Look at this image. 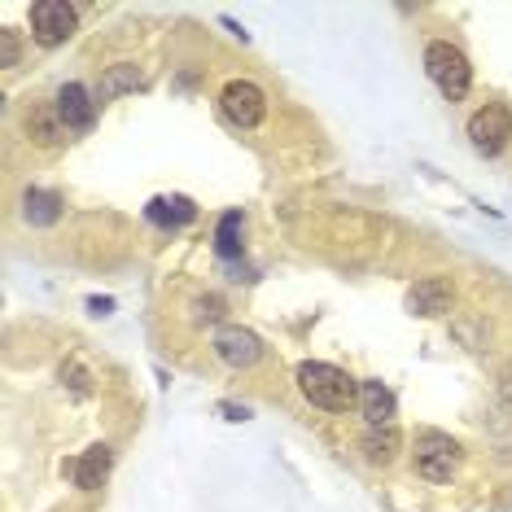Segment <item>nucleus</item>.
I'll return each instance as SVG.
<instances>
[{"mask_svg":"<svg viewBox=\"0 0 512 512\" xmlns=\"http://www.w3.org/2000/svg\"><path fill=\"white\" fill-rule=\"evenodd\" d=\"M298 390L307 394V403L324 407V412H346V407L359 403L355 377L337 364H298Z\"/></svg>","mask_w":512,"mask_h":512,"instance_id":"1","label":"nucleus"},{"mask_svg":"<svg viewBox=\"0 0 512 512\" xmlns=\"http://www.w3.org/2000/svg\"><path fill=\"white\" fill-rule=\"evenodd\" d=\"M425 75L438 84V92L447 101H464L469 97V84H473V66L451 40H434L425 44Z\"/></svg>","mask_w":512,"mask_h":512,"instance_id":"2","label":"nucleus"},{"mask_svg":"<svg viewBox=\"0 0 512 512\" xmlns=\"http://www.w3.org/2000/svg\"><path fill=\"white\" fill-rule=\"evenodd\" d=\"M460 469V447L442 429H421L416 434V473L425 482H451Z\"/></svg>","mask_w":512,"mask_h":512,"instance_id":"3","label":"nucleus"},{"mask_svg":"<svg viewBox=\"0 0 512 512\" xmlns=\"http://www.w3.org/2000/svg\"><path fill=\"white\" fill-rule=\"evenodd\" d=\"M512 141V110L504 106V101H486L482 110H473L469 119V145L477 149L482 158H495L504 154Z\"/></svg>","mask_w":512,"mask_h":512,"instance_id":"4","label":"nucleus"},{"mask_svg":"<svg viewBox=\"0 0 512 512\" xmlns=\"http://www.w3.org/2000/svg\"><path fill=\"white\" fill-rule=\"evenodd\" d=\"M75 27H79V14L66 0H36L31 5V31H36V44H44V49L66 44L75 36Z\"/></svg>","mask_w":512,"mask_h":512,"instance_id":"5","label":"nucleus"},{"mask_svg":"<svg viewBox=\"0 0 512 512\" xmlns=\"http://www.w3.org/2000/svg\"><path fill=\"white\" fill-rule=\"evenodd\" d=\"M219 106L237 127H259L263 114H267V97L259 84H250V79H228L224 92H219Z\"/></svg>","mask_w":512,"mask_h":512,"instance_id":"6","label":"nucleus"},{"mask_svg":"<svg viewBox=\"0 0 512 512\" xmlns=\"http://www.w3.org/2000/svg\"><path fill=\"white\" fill-rule=\"evenodd\" d=\"M215 355L228 368H254L263 359V342L250 329H241V324H228V329L215 333Z\"/></svg>","mask_w":512,"mask_h":512,"instance_id":"7","label":"nucleus"},{"mask_svg":"<svg viewBox=\"0 0 512 512\" xmlns=\"http://www.w3.org/2000/svg\"><path fill=\"white\" fill-rule=\"evenodd\" d=\"M451 298H456V285H451L447 276H421V281L407 289V311L429 320V316L451 311Z\"/></svg>","mask_w":512,"mask_h":512,"instance_id":"8","label":"nucleus"},{"mask_svg":"<svg viewBox=\"0 0 512 512\" xmlns=\"http://www.w3.org/2000/svg\"><path fill=\"white\" fill-rule=\"evenodd\" d=\"M57 114H62L66 132H88L92 123H97V101H92V92L84 84H62L57 88Z\"/></svg>","mask_w":512,"mask_h":512,"instance_id":"9","label":"nucleus"},{"mask_svg":"<svg viewBox=\"0 0 512 512\" xmlns=\"http://www.w3.org/2000/svg\"><path fill=\"white\" fill-rule=\"evenodd\" d=\"M110 464H114V451L106 447V442L88 447L84 456H79V460L71 464L75 486H79V491H101V486H106V477H110Z\"/></svg>","mask_w":512,"mask_h":512,"instance_id":"10","label":"nucleus"},{"mask_svg":"<svg viewBox=\"0 0 512 512\" xmlns=\"http://www.w3.org/2000/svg\"><path fill=\"white\" fill-rule=\"evenodd\" d=\"M359 412H364V421L372 429L390 425L394 421V390L386 381H364V386H359Z\"/></svg>","mask_w":512,"mask_h":512,"instance_id":"11","label":"nucleus"},{"mask_svg":"<svg viewBox=\"0 0 512 512\" xmlns=\"http://www.w3.org/2000/svg\"><path fill=\"white\" fill-rule=\"evenodd\" d=\"M145 215L154 219L158 228H184V224H193L197 219V206L189 202V197H154V202L145 206Z\"/></svg>","mask_w":512,"mask_h":512,"instance_id":"12","label":"nucleus"},{"mask_svg":"<svg viewBox=\"0 0 512 512\" xmlns=\"http://www.w3.org/2000/svg\"><path fill=\"white\" fill-rule=\"evenodd\" d=\"M22 215H27V224L49 228V224L62 219V197L44 193V189H27V193H22Z\"/></svg>","mask_w":512,"mask_h":512,"instance_id":"13","label":"nucleus"},{"mask_svg":"<svg viewBox=\"0 0 512 512\" xmlns=\"http://www.w3.org/2000/svg\"><path fill=\"white\" fill-rule=\"evenodd\" d=\"M27 132L36 136L44 149H57L62 145V136H66V123H62V114L57 110H31L27 114Z\"/></svg>","mask_w":512,"mask_h":512,"instance_id":"14","label":"nucleus"},{"mask_svg":"<svg viewBox=\"0 0 512 512\" xmlns=\"http://www.w3.org/2000/svg\"><path fill=\"white\" fill-rule=\"evenodd\" d=\"M241 237H246V219H241V211H228L224 219H219V228H215V254L219 259H237Z\"/></svg>","mask_w":512,"mask_h":512,"instance_id":"15","label":"nucleus"},{"mask_svg":"<svg viewBox=\"0 0 512 512\" xmlns=\"http://www.w3.org/2000/svg\"><path fill=\"white\" fill-rule=\"evenodd\" d=\"M136 88H141V71H136V66H110L97 84V101H114V97L136 92Z\"/></svg>","mask_w":512,"mask_h":512,"instance_id":"16","label":"nucleus"},{"mask_svg":"<svg viewBox=\"0 0 512 512\" xmlns=\"http://www.w3.org/2000/svg\"><path fill=\"white\" fill-rule=\"evenodd\" d=\"M394 451H399V434H394V425H381V429L368 425V434H364V456H368L372 464H390Z\"/></svg>","mask_w":512,"mask_h":512,"instance_id":"17","label":"nucleus"},{"mask_svg":"<svg viewBox=\"0 0 512 512\" xmlns=\"http://www.w3.org/2000/svg\"><path fill=\"white\" fill-rule=\"evenodd\" d=\"M18 36H14V31H0V66H18Z\"/></svg>","mask_w":512,"mask_h":512,"instance_id":"18","label":"nucleus"},{"mask_svg":"<svg viewBox=\"0 0 512 512\" xmlns=\"http://www.w3.org/2000/svg\"><path fill=\"white\" fill-rule=\"evenodd\" d=\"M197 320H206V324L224 320V302H219V298H202V302H197Z\"/></svg>","mask_w":512,"mask_h":512,"instance_id":"19","label":"nucleus"},{"mask_svg":"<svg viewBox=\"0 0 512 512\" xmlns=\"http://www.w3.org/2000/svg\"><path fill=\"white\" fill-rule=\"evenodd\" d=\"M219 416H224V421H250V407H237V403H219Z\"/></svg>","mask_w":512,"mask_h":512,"instance_id":"20","label":"nucleus"},{"mask_svg":"<svg viewBox=\"0 0 512 512\" xmlns=\"http://www.w3.org/2000/svg\"><path fill=\"white\" fill-rule=\"evenodd\" d=\"M499 394H504V403L512 407V364H508L504 372H499Z\"/></svg>","mask_w":512,"mask_h":512,"instance_id":"21","label":"nucleus"},{"mask_svg":"<svg viewBox=\"0 0 512 512\" xmlns=\"http://www.w3.org/2000/svg\"><path fill=\"white\" fill-rule=\"evenodd\" d=\"M88 311H97V316H106V311H114V298H88Z\"/></svg>","mask_w":512,"mask_h":512,"instance_id":"22","label":"nucleus"}]
</instances>
